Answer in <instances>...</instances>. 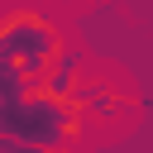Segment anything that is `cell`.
I'll return each mask as SVG.
<instances>
[{
	"mask_svg": "<svg viewBox=\"0 0 153 153\" xmlns=\"http://www.w3.org/2000/svg\"><path fill=\"white\" fill-rule=\"evenodd\" d=\"M62 48H67V38H62V29H57L43 10L19 5V10L0 14V53H5L24 76H33L38 86H43V76L57 67V53H62Z\"/></svg>",
	"mask_w": 153,
	"mask_h": 153,
	"instance_id": "2",
	"label": "cell"
},
{
	"mask_svg": "<svg viewBox=\"0 0 153 153\" xmlns=\"http://www.w3.org/2000/svg\"><path fill=\"white\" fill-rule=\"evenodd\" d=\"M76 100H81V110H86L91 124H124V120L134 115V96L120 91V86L105 81V76H81Z\"/></svg>",
	"mask_w": 153,
	"mask_h": 153,
	"instance_id": "3",
	"label": "cell"
},
{
	"mask_svg": "<svg viewBox=\"0 0 153 153\" xmlns=\"http://www.w3.org/2000/svg\"><path fill=\"white\" fill-rule=\"evenodd\" d=\"M91 129L81 100H57L43 86L24 100H0V139L14 143H43V148H72Z\"/></svg>",
	"mask_w": 153,
	"mask_h": 153,
	"instance_id": "1",
	"label": "cell"
}]
</instances>
